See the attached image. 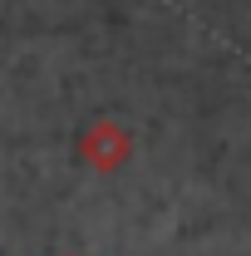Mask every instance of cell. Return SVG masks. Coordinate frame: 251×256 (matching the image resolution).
<instances>
[{
  "label": "cell",
  "instance_id": "obj_1",
  "mask_svg": "<svg viewBox=\"0 0 251 256\" xmlns=\"http://www.w3.org/2000/svg\"><path fill=\"white\" fill-rule=\"evenodd\" d=\"M128 153H133V138L118 128V118H94L84 128V138H79V158L89 162L94 172H114Z\"/></svg>",
  "mask_w": 251,
  "mask_h": 256
},
{
  "label": "cell",
  "instance_id": "obj_2",
  "mask_svg": "<svg viewBox=\"0 0 251 256\" xmlns=\"http://www.w3.org/2000/svg\"><path fill=\"white\" fill-rule=\"evenodd\" d=\"M69 256H74V252H69Z\"/></svg>",
  "mask_w": 251,
  "mask_h": 256
}]
</instances>
